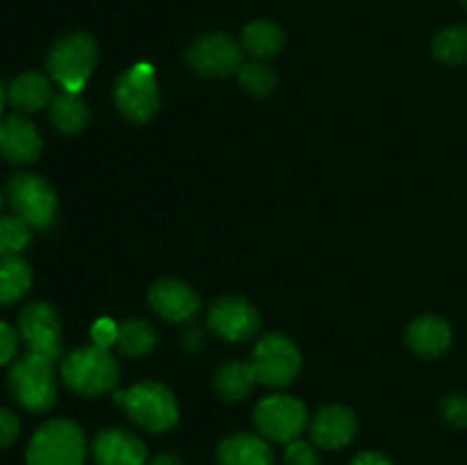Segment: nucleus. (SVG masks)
I'll return each instance as SVG.
<instances>
[{
  "mask_svg": "<svg viewBox=\"0 0 467 465\" xmlns=\"http://www.w3.org/2000/svg\"><path fill=\"white\" fill-rule=\"evenodd\" d=\"M99 62V46L89 32H68L48 50L46 68L64 91L80 94Z\"/></svg>",
  "mask_w": 467,
  "mask_h": 465,
  "instance_id": "f257e3e1",
  "label": "nucleus"
},
{
  "mask_svg": "<svg viewBox=\"0 0 467 465\" xmlns=\"http://www.w3.org/2000/svg\"><path fill=\"white\" fill-rule=\"evenodd\" d=\"M55 360L46 356L32 354L16 360L9 369L7 386L18 406L30 413H46L57 401V381H55Z\"/></svg>",
  "mask_w": 467,
  "mask_h": 465,
  "instance_id": "f03ea898",
  "label": "nucleus"
},
{
  "mask_svg": "<svg viewBox=\"0 0 467 465\" xmlns=\"http://www.w3.org/2000/svg\"><path fill=\"white\" fill-rule=\"evenodd\" d=\"M62 378L78 395L99 397L117 386L119 365L105 346H80L64 358Z\"/></svg>",
  "mask_w": 467,
  "mask_h": 465,
  "instance_id": "7ed1b4c3",
  "label": "nucleus"
},
{
  "mask_svg": "<svg viewBox=\"0 0 467 465\" xmlns=\"http://www.w3.org/2000/svg\"><path fill=\"white\" fill-rule=\"evenodd\" d=\"M85 433L71 419H50L36 429L27 445V465H82L85 463Z\"/></svg>",
  "mask_w": 467,
  "mask_h": 465,
  "instance_id": "20e7f679",
  "label": "nucleus"
},
{
  "mask_svg": "<svg viewBox=\"0 0 467 465\" xmlns=\"http://www.w3.org/2000/svg\"><path fill=\"white\" fill-rule=\"evenodd\" d=\"M119 404L126 408L130 419L146 431H167L178 422V404L167 386L155 381H144L130 390L119 392Z\"/></svg>",
  "mask_w": 467,
  "mask_h": 465,
  "instance_id": "39448f33",
  "label": "nucleus"
},
{
  "mask_svg": "<svg viewBox=\"0 0 467 465\" xmlns=\"http://www.w3.org/2000/svg\"><path fill=\"white\" fill-rule=\"evenodd\" d=\"M7 203L14 214L21 217L30 228H48L57 214V196L48 181L35 173H16L7 182Z\"/></svg>",
  "mask_w": 467,
  "mask_h": 465,
  "instance_id": "423d86ee",
  "label": "nucleus"
},
{
  "mask_svg": "<svg viewBox=\"0 0 467 465\" xmlns=\"http://www.w3.org/2000/svg\"><path fill=\"white\" fill-rule=\"evenodd\" d=\"M114 103L119 112L132 123L150 121L160 109V91L153 68L149 64H137L119 76L114 85Z\"/></svg>",
  "mask_w": 467,
  "mask_h": 465,
  "instance_id": "0eeeda50",
  "label": "nucleus"
},
{
  "mask_svg": "<svg viewBox=\"0 0 467 465\" xmlns=\"http://www.w3.org/2000/svg\"><path fill=\"white\" fill-rule=\"evenodd\" d=\"M251 365H254V372L260 383L283 388L290 386L296 374H299L301 354L290 337L281 336V333H272V336H265L255 345Z\"/></svg>",
  "mask_w": 467,
  "mask_h": 465,
  "instance_id": "6e6552de",
  "label": "nucleus"
},
{
  "mask_svg": "<svg viewBox=\"0 0 467 465\" xmlns=\"http://www.w3.org/2000/svg\"><path fill=\"white\" fill-rule=\"evenodd\" d=\"M187 64L194 73L205 78H226L240 73L244 64V50L235 39L223 32L203 35L187 50Z\"/></svg>",
  "mask_w": 467,
  "mask_h": 465,
  "instance_id": "1a4fd4ad",
  "label": "nucleus"
},
{
  "mask_svg": "<svg viewBox=\"0 0 467 465\" xmlns=\"http://www.w3.org/2000/svg\"><path fill=\"white\" fill-rule=\"evenodd\" d=\"M254 422L265 438L274 442H292L301 436L308 422L306 406L287 395H274L255 406Z\"/></svg>",
  "mask_w": 467,
  "mask_h": 465,
  "instance_id": "9d476101",
  "label": "nucleus"
},
{
  "mask_svg": "<svg viewBox=\"0 0 467 465\" xmlns=\"http://www.w3.org/2000/svg\"><path fill=\"white\" fill-rule=\"evenodd\" d=\"M18 337L32 354L57 360L62 354V322L57 310L44 301L26 305L18 315Z\"/></svg>",
  "mask_w": 467,
  "mask_h": 465,
  "instance_id": "9b49d317",
  "label": "nucleus"
},
{
  "mask_svg": "<svg viewBox=\"0 0 467 465\" xmlns=\"http://www.w3.org/2000/svg\"><path fill=\"white\" fill-rule=\"evenodd\" d=\"M208 324L219 337L228 342H244L260 328V315L242 296H223L210 308Z\"/></svg>",
  "mask_w": 467,
  "mask_h": 465,
  "instance_id": "f8f14e48",
  "label": "nucleus"
},
{
  "mask_svg": "<svg viewBox=\"0 0 467 465\" xmlns=\"http://www.w3.org/2000/svg\"><path fill=\"white\" fill-rule=\"evenodd\" d=\"M44 140L30 119L5 117L0 119V155L12 164H30L39 160Z\"/></svg>",
  "mask_w": 467,
  "mask_h": 465,
  "instance_id": "ddd939ff",
  "label": "nucleus"
},
{
  "mask_svg": "<svg viewBox=\"0 0 467 465\" xmlns=\"http://www.w3.org/2000/svg\"><path fill=\"white\" fill-rule=\"evenodd\" d=\"M149 304L167 322L182 324L190 322L199 313L201 299L185 283L164 278V281L153 283V287L149 290Z\"/></svg>",
  "mask_w": 467,
  "mask_h": 465,
  "instance_id": "4468645a",
  "label": "nucleus"
},
{
  "mask_svg": "<svg viewBox=\"0 0 467 465\" xmlns=\"http://www.w3.org/2000/svg\"><path fill=\"white\" fill-rule=\"evenodd\" d=\"M96 465H144L146 445L126 429H105L91 442Z\"/></svg>",
  "mask_w": 467,
  "mask_h": 465,
  "instance_id": "2eb2a0df",
  "label": "nucleus"
},
{
  "mask_svg": "<svg viewBox=\"0 0 467 465\" xmlns=\"http://www.w3.org/2000/svg\"><path fill=\"white\" fill-rule=\"evenodd\" d=\"M356 429H358V422H356L354 410L333 404L324 406L315 415L313 424H310V438H313L315 445L324 447V450H340L354 440Z\"/></svg>",
  "mask_w": 467,
  "mask_h": 465,
  "instance_id": "dca6fc26",
  "label": "nucleus"
},
{
  "mask_svg": "<svg viewBox=\"0 0 467 465\" xmlns=\"http://www.w3.org/2000/svg\"><path fill=\"white\" fill-rule=\"evenodd\" d=\"M406 342L422 358H438L451 346V328L436 315L418 317L406 331Z\"/></svg>",
  "mask_w": 467,
  "mask_h": 465,
  "instance_id": "f3484780",
  "label": "nucleus"
},
{
  "mask_svg": "<svg viewBox=\"0 0 467 465\" xmlns=\"http://www.w3.org/2000/svg\"><path fill=\"white\" fill-rule=\"evenodd\" d=\"M7 98L18 112H39L53 100V85L50 78L39 71H26L14 78L7 87Z\"/></svg>",
  "mask_w": 467,
  "mask_h": 465,
  "instance_id": "a211bd4d",
  "label": "nucleus"
},
{
  "mask_svg": "<svg viewBox=\"0 0 467 465\" xmlns=\"http://www.w3.org/2000/svg\"><path fill=\"white\" fill-rule=\"evenodd\" d=\"M222 465H274L272 450L254 433H235L219 445Z\"/></svg>",
  "mask_w": 467,
  "mask_h": 465,
  "instance_id": "6ab92c4d",
  "label": "nucleus"
},
{
  "mask_svg": "<svg viewBox=\"0 0 467 465\" xmlns=\"http://www.w3.org/2000/svg\"><path fill=\"white\" fill-rule=\"evenodd\" d=\"M32 269L21 255H0V305L21 301L30 292Z\"/></svg>",
  "mask_w": 467,
  "mask_h": 465,
  "instance_id": "aec40b11",
  "label": "nucleus"
},
{
  "mask_svg": "<svg viewBox=\"0 0 467 465\" xmlns=\"http://www.w3.org/2000/svg\"><path fill=\"white\" fill-rule=\"evenodd\" d=\"M48 109L50 121L55 123L57 130L67 132V135H76L89 121V108H87V103L80 98V94H71V91H62V94L53 96Z\"/></svg>",
  "mask_w": 467,
  "mask_h": 465,
  "instance_id": "412c9836",
  "label": "nucleus"
},
{
  "mask_svg": "<svg viewBox=\"0 0 467 465\" xmlns=\"http://www.w3.org/2000/svg\"><path fill=\"white\" fill-rule=\"evenodd\" d=\"M283 30L272 21H254L242 30V50L255 59L274 57L283 48Z\"/></svg>",
  "mask_w": 467,
  "mask_h": 465,
  "instance_id": "4be33fe9",
  "label": "nucleus"
},
{
  "mask_svg": "<svg viewBox=\"0 0 467 465\" xmlns=\"http://www.w3.org/2000/svg\"><path fill=\"white\" fill-rule=\"evenodd\" d=\"M255 381H258V377L254 372V365L233 360L219 369L217 377H214V388L226 401H240L254 390Z\"/></svg>",
  "mask_w": 467,
  "mask_h": 465,
  "instance_id": "5701e85b",
  "label": "nucleus"
},
{
  "mask_svg": "<svg viewBox=\"0 0 467 465\" xmlns=\"http://www.w3.org/2000/svg\"><path fill=\"white\" fill-rule=\"evenodd\" d=\"M155 342H158V333L144 319H128V322L119 324L117 346L128 358H140V356L150 354Z\"/></svg>",
  "mask_w": 467,
  "mask_h": 465,
  "instance_id": "b1692460",
  "label": "nucleus"
},
{
  "mask_svg": "<svg viewBox=\"0 0 467 465\" xmlns=\"http://www.w3.org/2000/svg\"><path fill=\"white\" fill-rule=\"evenodd\" d=\"M433 55L445 64H467V26H451L438 32Z\"/></svg>",
  "mask_w": 467,
  "mask_h": 465,
  "instance_id": "393cba45",
  "label": "nucleus"
},
{
  "mask_svg": "<svg viewBox=\"0 0 467 465\" xmlns=\"http://www.w3.org/2000/svg\"><path fill=\"white\" fill-rule=\"evenodd\" d=\"M32 242V228L16 214H0V255H18Z\"/></svg>",
  "mask_w": 467,
  "mask_h": 465,
  "instance_id": "a878e982",
  "label": "nucleus"
},
{
  "mask_svg": "<svg viewBox=\"0 0 467 465\" xmlns=\"http://www.w3.org/2000/svg\"><path fill=\"white\" fill-rule=\"evenodd\" d=\"M240 82L249 94L267 96L276 87V76L272 68L263 62H246L240 68Z\"/></svg>",
  "mask_w": 467,
  "mask_h": 465,
  "instance_id": "bb28decb",
  "label": "nucleus"
},
{
  "mask_svg": "<svg viewBox=\"0 0 467 465\" xmlns=\"http://www.w3.org/2000/svg\"><path fill=\"white\" fill-rule=\"evenodd\" d=\"M441 413L454 427H467V395H450L441 401Z\"/></svg>",
  "mask_w": 467,
  "mask_h": 465,
  "instance_id": "cd10ccee",
  "label": "nucleus"
},
{
  "mask_svg": "<svg viewBox=\"0 0 467 465\" xmlns=\"http://www.w3.org/2000/svg\"><path fill=\"white\" fill-rule=\"evenodd\" d=\"M285 465H319L317 450L310 442L296 438V440L287 442Z\"/></svg>",
  "mask_w": 467,
  "mask_h": 465,
  "instance_id": "c85d7f7f",
  "label": "nucleus"
},
{
  "mask_svg": "<svg viewBox=\"0 0 467 465\" xmlns=\"http://www.w3.org/2000/svg\"><path fill=\"white\" fill-rule=\"evenodd\" d=\"M21 433V422H18L16 413L9 408H0V450L12 445Z\"/></svg>",
  "mask_w": 467,
  "mask_h": 465,
  "instance_id": "c756f323",
  "label": "nucleus"
},
{
  "mask_svg": "<svg viewBox=\"0 0 467 465\" xmlns=\"http://www.w3.org/2000/svg\"><path fill=\"white\" fill-rule=\"evenodd\" d=\"M18 349V331H14L7 322H0V367L12 363Z\"/></svg>",
  "mask_w": 467,
  "mask_h": 465,
  "instance_id": "7c9ffc66",
  "label": "nucleus"
},
{
  "mask_svg": "<svg viewBox=\"0 0 467 465\" xmlns=\"http://www.w3.org/2000/svg\"><path fill=\"white\" fill-rule=\"evenodd\" d=\"M117 336H119V326L112 322V319H99L91 328V337H94V345L105 346L109 349L112 345H117Z\"/></svg>",
  "mask_w": 467,
  "mask_h": 465,
  "instance_id": "2f4dec72",
  "label": "nucleus"
},
{
  "mask_svg": "<svg viewBox=\"0 0 467 465\" xmlns=\"http://www.w3.org/2000/svg\"><path fill=\"white\" fill-rule=\"evenodd\" d=\"M351 465H392V463L383 454H377V451H363V454H358L354 460H351Z\"/></svg>",
  "mask_w": 467,
  "mask_h": 465,
  "instance_id": "473e14b6",
  "label": "nucleus"
},
{
  "mask_svg": "<svg viewBox=\"0 0 467 465\" xmlns=\"http://www.w3.org/2000/svg\"><path fill=\"white\" fill-rule=\"evenodd\" d=\"M149 465H182V460L176 459V456H171V454H160V456H155Z\"/></svg>",
  "mask_w": 467,
  "mask_h": 465,
  "instance_id": "72a5a7b5",
  "label": "nucleus"
},
{
  "mask_svg": "<svg viewBox=\"0 0 467 465\" xmlns=\"http://www.w3.org/2000/svg\"><path fill=\"white\" fill-rule=\"evenodd\" d=\"M5 100H7V91H5L3 85H0V114H3L5 109Z\"/></svg>",
  "mask_w": 467,
  "mask_h": 465,
  "instance_id": "f704fd0d",
  "label": "nucleus"
},
{
  "mask_svg": "<svg viewBox=\"0 0 467 465\" xmlns=\"http://www.w3.org/2000/svg\"><path fill=\"white\" fill-rule=\"evenodd\" d=\"M3 208H5V194L0 191V214H3Z\"/></svg>",
  "mask_w": 467,
  "mask_h": 465,
  "instance_id": "c9c22d12",
  "label": "nucleus"
},
{
  "mask_svg": "<svg viewBox=\"0 0 467 465\" xmlns=\"http://www.w3.org/2000/svg\"><path fill=\"white\" fill-rule=\"evenodd\" d=\"M463 3H465V7H467V0H463Z\"/></svg>",
  "mask_w": 467,
  "mask_h": 465,
  "instance_id": "e433bc0d",
  "label": "nucleus"
}]
</instances>
